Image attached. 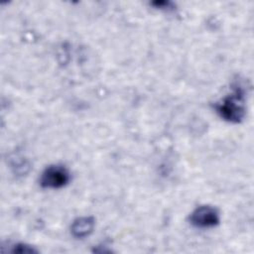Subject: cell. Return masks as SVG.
<instances>
[{
    "mask_svg": "<svg viewBox=\"0 0 254 254\" xmlns=\"http://www.w3.org/2000/svg\"><path fill=\"white\" fill-rule=\"evenodd\" d=\"M214 109L224 120L240 122L245 115V92L240 84L232 87V92L214 104Z\"/></svg>",
    "mask_w": 254,
    "mask_h": 254,
    "instance_id": "obj_1",
    "label": "cell"
},
{
    "mask_svg": "<svg viewBox=\"0 0 254 254\" xmlns=\"http://www.w3.org/2000/svg\"><path fill=\"white\" fill-rule=\"evenodd\" d=\"M70 176L68 171L61 165L48 167L42 174L40 184L46 189H60L69 182Z\"/></svg>",
    "mask_w": 254,
    "mask_h": 254,
    "instance_id": "obj_2",
    "label": "cell"
},
{
    "mask_svg": "<svg viewBox=\"0 0 254 254\" xmlns=\"http://www.w3.org/2000/svg\"><path fill=\"white\" fill-rule=\"evenodd\" d=\"M190 222L198 228L213 227L219 223V213L212 206L201 205L190 213Z\"/></svg>",
    "mask_w": 254,
    "mask_h": 254,
    "instance_id": "obj_3",
    "label": "cell"
},
{
    "mask_svg": "<svg viewBox=\"0 0 254 254\" xmlns=\"http://www.w3.org/2000/svg\"><path fill=\"white\" fill-rule=\"evenodd\" d=\"M94 224V219L92 217L77 218L71 224V233L76 238L86 237L93 231Z\"/></svg>",
    "mask_w": 254,
    "mask_h": 254,
    "instance_id": "obj_4",
    "label": "cell"
}]
</instances>
